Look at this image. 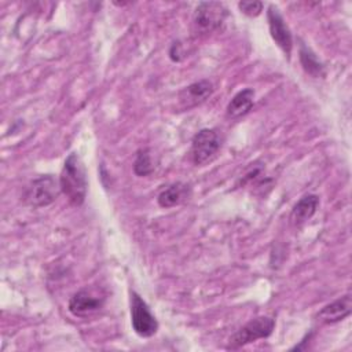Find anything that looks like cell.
Listing matches in <instances>:
<instances>
[{
    "mask_svg": "<svg viewBox=\"0 0 352 352\" xmlns=\"http://www.w3.org/2000/svg\"><path fill=\"white\" fill-rule=\"evenodd\" d=\"M60 191L67 197L69 202L74 206L82 205L87 197V176L84 165L80 157L72 153L62 168L60 177H59Z\"/></svg>",
    "mask_w": 352,
    "mask_h": 352,
    "instance_id": "6da1fadb",
    "label": "cell"
},
{
    "mask_svg": "<svg viewBox=\"0 0 352 352\" xmlns=\"http://www.w3.org/2000/svg\"><path fill=\"white\" fill-rule=\"evenodd\" d=\"M223 138L217 129H201L195 133L191 142V160L195 165L210 162L219 153Z\"/></svg>",
    "mask_w": 352,
    "mask_h": 352,
    "instance_id": "7a4b0ae2",
    "label": "cell"
},
{
    "mask_svg": "<svg viewBox=\"0 0 352 352\" xmlns=\"http://www.w3.org/2000/svg\"><path fill=\"white\" fill-rule=\"evenodd\" d=\"M60 186L59 182L51 176H40L34 179L25 191V202L33 208H43L51 205L59 195Z\"/></svg>",
    "mask_w": 352,
    "mask_h": 352,
    "instance_id": "3957f363",
    "label": "cell"
},
{
    "mask_svg": "<svg viewBox=\"0 0 352 352\" xmlns=\"http://www.w3.org/2000/svg\"><path fill=\"white\" fill-rule=\"evenodd\" d=\"M275 327V320L268 316H258L245 326H242L236 333H234L228 341L227 349H238L246 344L254 342L261 338H267Z\"/></svg>",
    "mask_w": 352,
    "mask_h": 352,
    "instance_id": "277c9868",
    "label": "cell"
},
{
    "mask_svg": "<svg viewBox=\"0 0 352 352\" xmlns=\"http://www.w3.org/2000/svg\"><path fill=\"white\" fill-rule=\"evenodd\" d=\"M131 323L133 331L143 338L154 336L158 330L155 316L151 314L146 301L136 292L131 293Z\"/></svg>",
    "mask_w": 352,
    "mask_h": 352,
    "instance_id": "5b68a950",
    "label": "cell"
},
{
    "mask_svg": "<svg viewBox=\"0 0 352 352\" xmlns=\"http://www.w3.org/2000/svg\"><path fill=\"white\" fill-rule=\"evenodd\" d=\"M227 16V8L219 1H202L197 6L192 23L199 33L213 32L224 23Z\"/></svg>",
    "mask_w": 352,
    "mask_h": 352,
    "instance_id": "8992f818",
    "label": "cell"
},
{
    "mask_svg": "<svg viewBox=\"0 0 352 352\" xmlns=\"http://www.w3.org/2000/svg\"><path fill=\"white\" fill-rule=\"evenodd\" d=\"M267 19H268V28L272 40L276 43V45L283 51V54L290 58L292 48H293V40H292V33L279 12L278 7L271 4L267 11Z\"/></svg>",
    "mask_w": 352,
    "mask_h": 352,
    "instance_id": "52a82bcc",
    "label": "cell"
},
{
    "mask_svg": "<svg viewBox=\"0 0 352 352\" xmlns=\"http://www.w3.org/2000/svg\"><path fill=\"white\" fill-rule=\"evenodd\" d=\"M104 302V297H99L89 290H80L69 300V311L78 318H87L96 314Z\"/></svg>",
    "mask_w": 352,
    "mask_h": 352,
    "instance_id": "ba28073f",
    "label": "cell"
},
{
    "mask_svg": "<svg viewBox=\"0 0 352 352\" xmlns=\"http://www.w3.org/2000/svg\"><path fill=\"white\" fill-rule=\"evenodd\" d=\"M352 312V298L349 294L337 298L336 301L324 305L319 314H318V319L323 323H337L342 319H345L349 314Z\"/></svg>",
    "mask_w": 352,
    "mask_h": 352,
    "instance_id": "9c48e42d",
    "label": "cell"
},
{
    "mask_svg": "<svg viewBox=\"0 0 352 352\" xmlns=\"http://www.w3.org/2000/svg\"><path fill=\"white\" fill-rule=\"evenodd\" d=\"M212 92H213L212 82L208 80H201L190 84L183 91H180L179 99H180V103L188 109L204 102L206 98L212 95Z\"/></svg>",
    "mask_w": 352,
    "mask_h": 352,
    "instance_id": "30bf717a",
    "label": "cell"
},
{
    "mask_svg": "<svg viewBox=\"0 0 352 352\" xmlns=\"http://www.w3.org/2000/svg\"><path fill=\"white\" fill-rule=\"evenodd\" d=\"M319 206V197L315 194L304 195L292 209L290 213V221L293 226L298 227L308 221L316 212Z\"/></svg>",
    "mask_w": 352,
    "mask_h": 352,
    "instance_id": "8fae6325",
    "label": "cell"
},
{
    "mask_svg": "<svg viewBox=\"0 0 352 352\" xmlns=\"http://www.w3.org/2000/svg\"><path fill=\"white\" fill-rule=\"evenodd\" d=\"M190 195V186L186 183H173L162 190L158 195V205L161 208H172L184 202Z\"/></svg>",
    "mask_w": 352,
    "mask_h": 352,
    "instance_id": "7c38bea8",
    "label": "cell"
},
{
    "mask_svg": "<svg viewBox=\"0 0 352 352\" xmlns=\"http://www.w3.org/2000/svg\"><path fill=\"white\" fill-rule=\"evenodd\" d=\"M254 99V91L252 88H245L239 91L234 98L230 100L227 106V114L231 118H239L249 113V110L253 106Z\"/></svg>",
    "mask_w": 352,
    "mask_h": 352,
    "instance_id": "4fadbf2b",
    "label": "cell"
},
{
    "mask_svg": "<svg viewBox=\"0 0 352 352\" xmlns=\"http://www.w3.org/2000/svg\"><path fill=\"white\" fill-rule=\"evenodd\" d=\"M300 62L304 67V70L311 74L312 77H320L324 73L322 62L316 58V55L312 52L309 47H307L304 43L300 44Z\"/></svg>",
    "mask_w": 352,
    "mask_h": 352,
    "instance_id": "5bb4252c",
    "label": "cell"
},
{
    "mask_svg": "<svg viewBox=\"0 0 352 352\" xmlns=\"http://www.w3.org/2000/svg\"><path fill=\"white\" fill-rule=\"evenodd\" d=\"M154 170V161L148 148H140L133 162V172L138 176H148Z\"/></svg>",
    "mask_w": 352,
    "mask_h": 352,
    "instance_id": "9a60e30c",
    "label": "cell"
},
{
    "mask_svg": "<svg viewBox=\"0 0 352 352\" xmlns=\"http://www.w3.org/2000/svg\"><path fill=\"white\" fill-rule=\"evenodd\" d=\"M264 4L261 1H239L238 8L248 16H257L263 11Z\"/></svg>",
    "mask_w": 352,
    "mask_h": 352,
    "instance_id": "2e32d148",
    "label": "cell"
}]
</instances>
